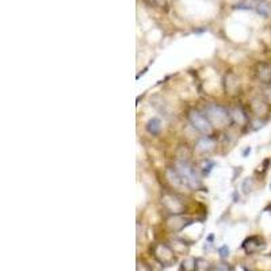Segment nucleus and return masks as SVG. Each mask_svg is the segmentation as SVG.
Returning <instances> with one entry per match:
<instances>
[{"label": "nucleus", "instance_id": "23", "mask_svg": "<svg viewBox=\"0 0 271 271\" xmlns=\"http://www.w3.org/2000/svg\"><path fill=\"white\" fill-rule=\"evenodd\" d=\"M248 153H251V147L245 148V151L243 152V156L244 157H247V155H248Z\"/></svg>", "mask_w": 271, "mask_h": 271}, {"label": "nucleus", "instance_id": "13", "mask_svg": "<svg viewBox=\"0 0 271 271\" xmlns=\"http://www.w3.org/2000/svg\"><path fill=\"white\" fill-rule=\"evenodd\" d=\"M166 178L168 179V182L174 186V188L186 187L183 183V180H182V178H180V175L178 174V171L175 170V168H167Z\"/></svg>", "mask_w": 271, "mask_h": 271}, {"label": "nucleus", "instance_id": "10", "mask_svg": "<svg viewBox=\"0 0 271 271\" xmlns=\"http://www.w3.org/2000/svg\"><path fill=\"white\" fill-rule=\"evenodd\" d=\"M255 74L263 84H270L271 86V65L266 64V63H259L256 65Z\"/></svg>", "mask_w": 271, "mask_h": 271}, {"label": "nucleus", "instance_id": "9", "mask_svg": "<svg viewBox=\"0 0 271 271\" xmlns=\"http://www.w3.org/2000/svg\"><path fill=\"white\" fill-rule=\"evenodd\" d=\"M216 147V138L210 136H202L201 138H198L197 143H195V151L198 153H210Z\"/></svg>", "mask_w": 271, "mask_h": 271}, {"label": "nucleus", "instance_id": "2", "mask_svg": "<svg viewBox=\"0 0 271 271\" xmlns=\"http://www.w3.org/2000/svg\"><path fill=\"white\" fill-rule=\"evenodd\" d=\"M205 115H206L207 120L210 121L213 126L224 128V126H228V125L232 124L229 110L224 106L217 105V103H209L205 107Z\"/></svg>", "mask_w": 271, "mask_h": 271}, {"label": "nucleus", "instance_id": "5", "mask_svg": "<svg viewBox=\"0 0 271 271\" xmlns=\"http://www.w3.org/2000/svg\"><path fill=\"white\" fill-rule=\"evenodd\" d=\"M161 205L170 214H183L186 209L183 199L176 193L171 191H167L161 195Z\"/></svg>", "mask_w": 271, "mask_h": 271}, {"label": "nucleus", "instance_id": "3", "mask_svg": "<svg viewBox=\"0 0 271 271\" xmlns=\"http://www.w3.org/2000/svg\"><path fill=\"white\" fill-rule=\"evenodd\" d=\"M151 251L153 253V257L160 263L161 266L170 267L174 266L175 263H176V253H175L174 249L171 248V245H168V244H155L151 248Z\"/></svg>", "mask_w": 271, "mask_h": 271}, {"label": "nucleus", "instance_id": "19", "mask_svg": "<svg viewBox=\"0 0 271 271\" xmlns=\"http://www.w3.org/2000/svg\"><path fill=\"white\" fill-rule=\"evenodd\" d=\"M210 271H234L233 267L228 264V263H218L216 266L211 267Z\"/></svg>", "mask_w": 271, "mask_h": 271}, {"label": "nucleus", "instance_id": "6", "mask_svg": "<svg viewBox=\"0 0 271 271\" xmlns=\"http://www.w3.org/2000/svg\"><path fill=\"white\" fill-rule=\"evenodd\" d=\"M194 222L193 218L184 217L183 214H171L167 218V228L171 232H182Z\"/></svg>", "mask_w": 271, "mask_h": 271}, {"label": "nucleus", "instance_id": "21", "mask_svg": "<svg viewBox=\"0 0 271 271\" xmlns=\"http://www.w3.org/2000/svg\"><path fill=\"white\" fill-rule=\"evenodd\" d=\"M218 253H220V256L222 257V259H225V257L229 256V247L228 245H221V247H218Z\"/></svg>", "mask_w": 271, "mask_h": 271}, {"label": "nucleus", "instance_id": "11", "mask_svg": "<svg viewBox=\"0 0 271 271\" xmlns=\"http://www.w3.org/2000/svg\"><path fill=\"white\" fill-rule=\"evenodd\" d=\"M251 110L255 115H256L257 118H260L264 114H267V111H268V103L267 101H263L260 98H253L251 99Z\"/></svg>", "mask_w": 271, "mask_h": 271}, {"label": "nucleus", "instance_id": "22", "mask_svg": "<svg viewBox=\"0 0 271 271\" xmlns=\"http://www.w3.org/2000/svg\"><path fill=\"white\" fill-rule=\"evenodd\" d=\"M137 271H152L151 267L148 266L147 263L143 260H138L137 262Z\"/></svg>", "mask_w": 271, "mask_h": 271}, {"label": "nucleus", "instance_id": "18", "mask_svg": "<svg viewBox=\"0 0 271 271\" xmlns=\"http://www.w3.org/2000/svg\"><path fill=\"white\" fill-rule=\"evenodd\" d=\"M241 188H243V191L245 194L251 193V191H252V188H253L252 178H245V179L243 180V186H241Z\"/></svg>", "mask_w": 271, "mask_h": 271}, {"label": "nucleus", "instance_id": "15", "mask_svg": "<svg viewBox=\"0 0 271 271\" xmlns=\"http://www.w3.org/2000/svg\"><path fill=\"white\" fill-rule=\"evenodd\" d=\"M255 10L259 15L262 17H270L271 15V6L270 3H267L266 0H257L255 3Z\"/></svg>", "mask_w": 271, "mask_h": 271}, {"label": "nucleus", "instance_id": "20", "mask_svg": "<svg viewBox=\"0 0 271 271\" xmlns=\"http://www.w3.org/2000/svg\"><path fill=\"white\" fill-rule=\"evenodd\" d=\"M216 166V163L214 161H210V160H206L205 161V164H203L202 167V174L203 175H209L210 174V171L213 170V167Z\"/></svg>", "mask_w": 271, "mask_h": 271}, {"label": "nucleus", "instance_id": "24", "mask_svg": "<svg viewBox=\"0 0 271 271\" xmlns=\"http://www.w3.org/2000/svg\"><path fill=\"white\" fill-rule=\"evenodd\" d=\"M270 190H271V182H270Z\"/></svg>", "mask_w": 271, "mask_h": 271}, {"label": "nucleus", "instance_id": "4", "mask_svg": "<svg viewBox=\"0 0 271 271\" xmlns=\"http://www.w3.org/2000/svg\"><path fill=\"white\" fill-rule=\"evenodd\" d=\"M187 120L190 125L193 126L197 132L203 136H210L213 133V125L203 113L198 110H190L187 113Z\"/></svg>", "mask_w": 271, "mask_h": 271}, {"label": "nucleus", "instance_id": "16", "mask_svg": "<svg viewBox=\"0 0 271 271\" xmlns=\"http://www.w3.org/2000/svg\"><path fill=\"white\" fill-rule=\"evenodd\" d=\"M210 270V266H209V262L206 259H202V257H197L195 259V271H209Z\"/></svg>", "mask_w": 271, "mask_h": 271}, {"label": "nucleus", "instance_id": "1", "mask_svg": "<svg viewBox=\"0 0 271 271\" xmlns=\"http://www.w3.org/2000/svg\"><path fill=\"white\" fill-rule=\"evenodd\" d=\"M175 170L178 171V174L180 175V178L183 180L184 186L190 190H199L202 187V180L199 178L195 167L190 163L187 159H176L175 161Z\"/></svg>", "mask_w": 271, "mask_h": 271}, {"label": "nucleus", "instance_id": "12", "mask_svg": "<svg viewBox=\"0 0 271 271\" xmlns=\"http://www.w3.org/2000/svg\"><path fill=\"white\" fill-rule=\"evenodd\" d=\"M224 84H225L226 94H232V95H236V94H239L240 83H239V80H237V78H236V76H234L233 74L226 75L225 82H224Z\"/></svg>", "mask_w": 271, "mask_h": 271}, {"label": "nucleus", "instance_id": "17", "mask_svg": "<svg viewBox=\"0 0 271 271\" xmlns=\"http://www.w3.org/2000/svg\"><path fill=\"white\" fill-rule=\"evenodd\" d=\"M182 271H195V259L187 257L182 262Z\"/></svg>", "mask_w": 271, "mask_h": 271}, {"label": "nucleus", "instance_id": "14", "mask_svg": "<svg viewBox=\"0 0 271 271\" xmlns=\"http://www.w3.org/2000/svg\"><path fill=\"white\" fill-rule=\"evenodd\" d=\"M147 132L151 136H159L161 132V121L159 118H151L147 122Z\"/></svg>", "mask_w": 271, "mask_h": 271}, {"label": "nucleus", "instance_id": "8", "mask_svg": "<svg viewBox=\"0 0 271 271\" xmlns=\"http://www.w3.org/2000/svg\"><path fill=\"white\" fill-rule=\"evenodd\" d=\"M230 120L232 124H236L237 126H244V125L249 124V117L247 111L244 110L241 106H233L229 109Z\"/></svg>", "mask_w": 271, "mask_h": 271}, {"label": "nucleus", "instance_id": "7", "mask_svg": "<svg viewBox=\"0 0 271 271\" xmlns=\"http://www.w3.org/2000/svg\"><path fill=\"white\" fill-rule=\"evenodd\" d=\"M264 247H266V243H264V240H263L260 236H249V237H247V239L243 241V244H241V248L245 251V253H248V255L260 252Z\"/></svg>", "mask_w": 271, "mask_h": 271}]
</instances>
